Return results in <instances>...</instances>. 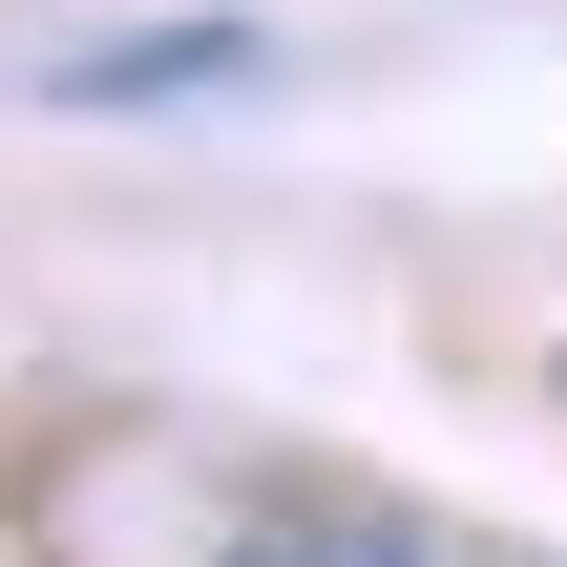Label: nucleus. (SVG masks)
<instances>
[{
	"label": "nucleus",
	"mask_w": 567,
	"mask_h": 567,
	"mask_svg": "<svg viewBox=\"0 0 567 567\" xmlns=\"http://www.w3.org/2000/svg\"><path fill=\"white\" fill-rule=\"evenodd\" d=\"M21 547L42 567H421L358 484L189 442V421H63L21 463Z\"/></svg>",
	"instance_id": "f257e3e1"
}]
</instances>
